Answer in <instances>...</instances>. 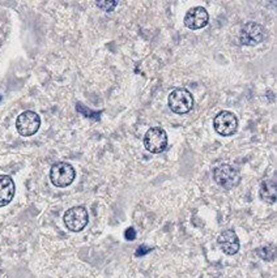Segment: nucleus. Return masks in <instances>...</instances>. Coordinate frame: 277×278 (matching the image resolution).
<instances>
[{
	"label": "nucleus",
	"mask_w": 277,
	"mask_h": 278,
	"mask_svg": "<svg viewBox=\"0 0 277 278\" xmlns=\"http://www.w3.org/2000/svg\"><path fill=\"white\" fill-rule=\"evenodd\" d=\"M169 107L179 115L190 113L194 107V97L186 88H177L169 96Z\"/></svg>",
	"instance_id": "1"
},
{
	"label": "nucleus",
	"mask_w": 277,
	"mask_h": 278,
	"mask_svg": "<svg viewBox=\"0 0 277 278\" xmlns=\"http://www.w3.org/2000/svg\"><path fill=\"white\" fill-rule=\"evenodd\" d=\"M213 180L222 188L231 189L239 184L240 175L235 167L224 163V165H218L214 167Z\"/></svg>",
	"instance_id": "2"
},
{
	"label": "nucleus",
	"mask_w": 277,
	"mask_h": 278,
	"mask_svg": "<svg viewBox=\"0 0 277 278\" xmlns=\"http://www.w3.org/2000/svg\"><path fill=\"white\" fill-rule=\"evenodd\" d=\"M76 178V171L70 163L58 162L53 165L50 170V180L55 187L64 188L74 183Z\"/></svg>",
	"instance_id": "3"
},
{
	"label": "nucleus",
	"mask_w": 277,
	"mask_h": 278,
	"mask_svg": "<svg viewBox=\"0 0 277 278\" xmlns=\"http://www.w3.org/2000/svg\"><path fill=\"white\" fill-rule=\"evenodd\" d=\"M64 225L72 232L83 231L89 222V214L84 206H74L64 213Z\"/></svg>",
	"instance_id": "4"
},
{
	"label": "nucleus",
	"mask_w": 277,
	"mask_h": 278,
	"mask_svg": "<svg viewBox=\"0 0 277 278\" xmlns=\"http://www.w3.org/2000/svg\"><path fill=\"white\" fill-rule=\"evenodd\" d=\"M41 127V118L37 113L34 111H24L16 119V129L24 137H29L38 132Z\"/></svg>",
	"instance_id": "5"
},
{
	"label": "nucleus",
	"mask_w": 277,
	"mask_h": 278,
	"mask_svg": "<svg viewBox=\"0 0 277 278\" xmlns=\"http://www.w3.org/2000/svg\"><path fill=\"white\" fill-rule=\"evenodd\" d=\"M144 146L150 153H162L167 148V133L161 127L148 129L144 137Z\"/></svg>",
	"instance_id": "6"
},
{
	"label": "nucleus",
	"mask_w": 277,
	"mask_h": 278,
	"mask_svg": "<svg viewBox=\"0 0 277 278\" xmlns=\"http://www.w3.org/2000/svg\"><path fill=\"white\" fill-rule=\"evenodd\" d=\"M213 128L221 136L234 135L238 128V118L230 111H220L214 116Z\"/></svg>",
	"instance_id": "7"
},
{
	"label": "nucleus",
	"mask_w": 277,
	"mask_h": 278,
	"mask_svg": "<svg viewBox=\"0 0 277 278\" xmlns=\"http://www.w3.org/2000/svg\"><path fill=\"white\" fill-rule=\"evenodd\" d=\"M264 40V28L257 23H247L240 29L239 41L244 46H256Z\"/></svg>",
	"instance_id": "8"
},
{
	"label": "nucleus",
	"mask_w": 277,
	"mask_h": 278,
	"mask_svg": "<svg viewBox=\"0 0 277 278\" xmlns=\"http://www.w3.org/2000/svg\"><path fill=\"white\" fill-rule=\"evenodd\" d=\"M209 23V15L204 7H194L184 16V25L191 30H199L205 28Z\"/></svg>",
	"instance_id": "9"
},
{
	"label": "nucleus",
	"mask_w": 277,
	"mask_h": 278,
	"mask_svg": "<svg viewBox=\"0 0 277 278\" xmlns=\"http://www.w3.org/2000/svg\"><path fill=\"white\" fill-rule=\"evenodd\" d=\"M218 245L225 255L233 256L239 251V239L233 230H225L218 235Z\"/></svg>",
	"instance_id": "10"
},
{
	"label": "nucleus",
	"mask_w": 277,
	"mask_h": 278,
	"mask_svg": "<svg viewBox=\"0 0 277 278\" xmlns=\"http://www.w3.org/2000/svg\"><path fill=\"white\" fill-rule=\"evenodd\" d=\"M16 187L14 179L8 175H0V208L8 205L14 199Z\"/></svg>",
	"instance_id": "11"
},
{
	"label": "nucleus",
	"mask_w": 277,
	"mask_h": 278,
	"mask_svg": "<svg viewBox=\"0 0 277 278\" xmlns=\"http://www.w3.org/2000/svg\"><path fill=\"white\" fill-rule=\"evenodd\" d=\"M259 196L264 202L267 204H274L277 199L276 193V182L272 179H267L261 182L260 188H259Z\"/></svg>",
	"instance_id": "12"
},
{
	"label": "nucleus",
	"mask_w": 277,
	"mask_h": 278,
	"mask_svg": "<svg viewBox=\"0 0 277 278\" xmlns=\"http://www.w3.org/2000/svg\"><path fill=\"white\" fill-rule=\"evenodd\" d=\"M257 255L260 256L263 260H267V261H272L274 260V256H276V248H274L273 244H268L264 245V247H260L257 248Z\"/></svg>",
	"instance_id": "13"
},
{
	"label": "nucleus",
	"mask_w": 277,
	"mask_h": 278,
	"mask_svg": "<svg viewBox=\"0 0 277 278\" xmlns=\"http://www.w3.org/2000/svg\"><path fill=\"white\" fill-rule=\"evenodd\" d=\"M76 110L79 111L80 114H83L84 116H88V118H92V119H100V113L97 111H92L90 109H87V107L84 106L83 103H77Z\"/></svg>",
	"instance_id": "14"
},
{
	"label": "nucleus",
	"mask_w": 277,
	"mask_h": 278,
	"mask_svg": "<svg viewBox=\"0 0 277 278\" xmlns=\"http://www.w3.org/2000/svg\"><path fill=\"white\" fill-rule=\"evenodd\" d=\"M96 6L100 7L101 10L106 11V12H111L118 6V2L117 0H110V2L109 0H101V2H96Z\"/></svg>",
	"instance_id": "15"
},
{
	"label": "nucleus",
	"mask_w": 277,
	"mask_h": 278,
	"mask_svg": "<svg viewBox=\"0 0 277 278\" xmlns=\"http://www.w3.org/2000/svg\"><path fill=\"white\" fill-rule=\"evenodd\" d=\"M124 238L127 240H135L136 239V231H135L134 227H128L126 231H124Z\"/></svg>",
	"instance_id": "16"
},
{
	"label": "nucleus",
	"mask_w": 277,
	"mask_h": 278,
	"mask_svg": "<svg viewBox=\"0 0 277 278\" xmlns=\"http://www.w3.org/2000/svg\"><path fill=\"white\" fill-rule=\"evenodd\" d=\"M152 251V248L150 247H147V245H140L139 248H137V251H136V253L135 255L136 256H144V255H147L148 252H150Z\"/></svg>",
	"instance_id": "17"
},
{
	"label": "nucleus",
	"mask_w": 277,
	"mask_h": 278,
	"mask_svg": "<svg viewBox=\"0 0 277 278\" xmlns=\"http://www.w3.org/2000/svg\"><path fill=\"white\" fill-rule=\"evenodd\" d=\"M0 101H2V96H0Z\"/></svg>",
	"instance_id": "18"
}]
</instances>
